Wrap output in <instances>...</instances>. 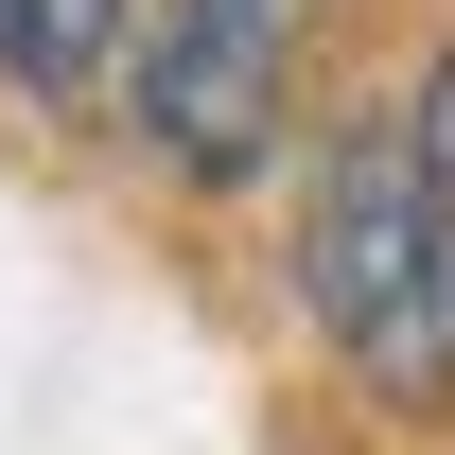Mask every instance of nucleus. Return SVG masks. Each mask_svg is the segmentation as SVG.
<instances>
[{
	"mask_svg": "<svg viewBox=\"0 0 455 455\" xmlns=\"http://www.w3.org/2000/svg\"><path fill=\"white\" fill-rule=\"evenodd\" d=\"M298 18H315V0H158V36H140V140H158L175 175H245L281 140Z\"/></svg>",
	"mask_w": 455,
	"mask_h": 455,
	"instance_id": "obj_2",
	"label": "nucleus"
},
{
	"mask_svg": "<svg viewBox=\"0 0 455 455\" xmlns=\"http://www.w3.org/2000/svg\"><path fill=\"white\" fill-rule=\"evenodd\" d=\"M158 36V0H0V88L18 106H106Z\"/></svg>",
	"mask_w": 455,
	"mask_h": 455,
	"instance_id": "obj_3",
	"label": "nucleus"
},
{
	"mask_svg": "<svg viewBox=\"0 0 455 455\" xmlns=\"http://www.w3.org/2000/svg\"><path fill=\"white\" fill-rule=\"evenodd\" d=\"M403 140H420V211H438V281H455V53L420 70V123Z\"/></svg>",
	"mask_w": 455,
	"mask_h": 455,
	"instance_id": "obj_4",
	"label": "nucleus"
},
{
	"mask_svg": "<svg viewBox=\"0 0 455 455\" xmlns=\"http://www.w3.org/2000/svg\"><path fill=\"white\" fill-rule=\"evenodd\" d=\"M298 298H315V333L386 403L455 386V281H438V211H420V140L403 123H350L315 158V193H298Z\"/></svg>",
	"mask_w": 455,
	"mask_h": 455,
	"instance_id": "obj_1",
	"label": "nucleus"
}]
</instances>
